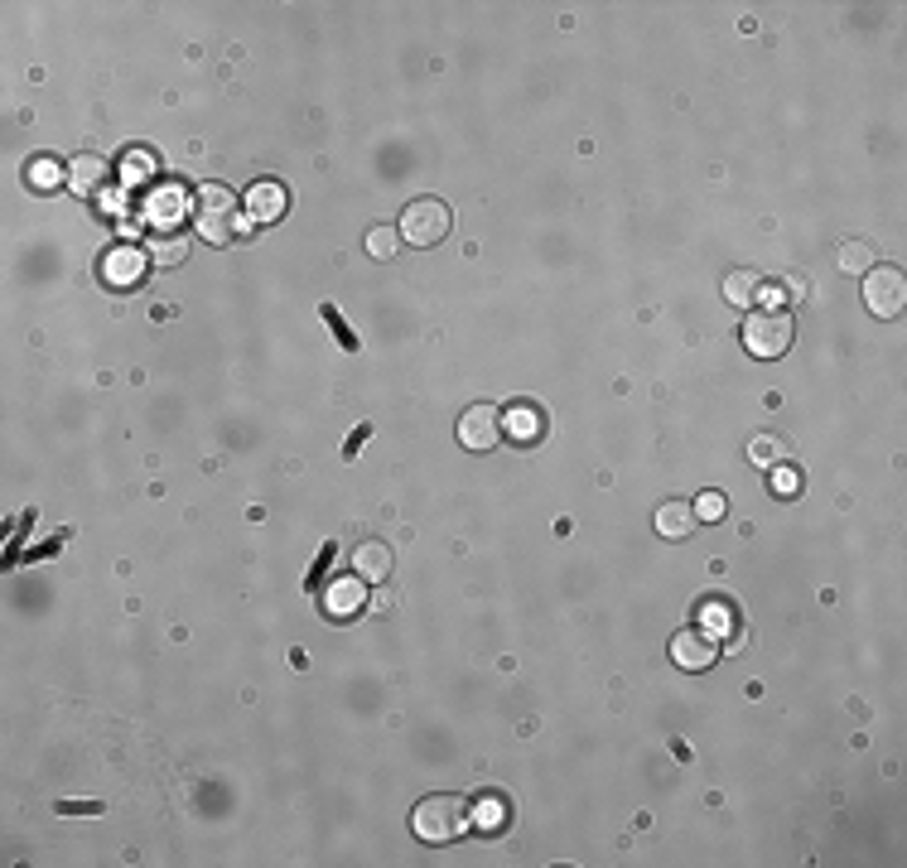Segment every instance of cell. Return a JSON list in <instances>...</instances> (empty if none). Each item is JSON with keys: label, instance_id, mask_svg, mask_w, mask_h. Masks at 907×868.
I'll return each instance as SVG.
<instances>
[{"label": "cell", "instance_id": "6da1fadb", "mask_svg": "<svg viewBox=\"0 0 907 868\" xmlns=\"http://www.w3.org/2000/svg\"><path fill=\"white\" fill-rule=\"evenodd\" d=\"M193 198H198V203H193V227H198V237H203V242L227 246V242H237V237L247 232V208L232 198V189H222V184H203Z\"/></svg>", "mask_w": 907, "mask_h": 868}, {"label": "cell", "instance_id": "7a4b0ae2", "mask_svg": "<svg viewBox=\"0 0 907 868\" xmlns=\"http://www.w3.org/2000/svg\"><path fill=\"white\" fill-rule=\"evenodd\" d=\"M468 825H473V811H468L464 796H425V801H415V811H411V830L425 844L459 840Z\"/></svg>", "mask_w": 907, "mask_h": 868}, {"label": "cell", "instance_id": "3957f363", "mask_svg": "<svg viewBox=\"0 0 907 868\" xmlns=\"http://www.w3.org/2000/svg\"><path fill=\"white\" fill-rule=\"evenodd\" d=\"M792 338H797V324H792L787 309H758L753 319H743V348L753 357H763V362L787 357Z\"/></svg>", "mask_w": 907, "mask_h": 868}, {"label": "cell", "instance_id": "277c9868", "mask_svg": "<svg viewBox=\"0 0 907 868\" xmlns=\"http://www.w3.org/2000/svg\"><path fill=\"white\" fill-rule=\"evenodd\" d=\"M449 232H454L449 203H440V198H415V203H406V213H401V242L440 246Z\"/></svg>", "mask_w": 907, "mask_h": 868}, {"label": "cell", "instance_id": "5b68a950", "mask_svg": "<svg viewBox=\"0 0 907 868\" xmlns=\"http://www.w3.org/2000/svg\"><path fill=\"white\" fill-rule=\"evenodd\" d=\"M864 304L874 319H898L907 304V280L898 266H869L864 271Z\"/></svg>", "mask_w": 907, "mask_h": 868}, {"label": "cell", "instance_id": "8992f818", "mask_svg": "<svg viewBox=\"0 0 907 868\" xmlns=\"http://www.w3.org/2000/svg\"><path fill=\"white\" fill-rule=\"evenodd\" d=\"M497 439H502V410L493 401H478L459 415V444L473 449V454H488Z\"/></svg>", "mask_w": 907, "mask_h": 868}, {"label": "cell", "instance_id": "52a82bcc", "mask_svg": "<svg viewBox=\"0 0 907 868\" xmlns=\"http://www.w3.org/2000/svg\"><path fill=\"white\" fill-rule=\"evenodd\" d=\"M671 661L681 666V671H710L719 661V642L705 632V627H681L676 637H671Z\"/></svg>", "mask_w": 907, "mask_h": 868}, {"label": "cell", "instance_id": "ba28073f", "mask_svg": "<svg viewBox=\"0 0 907 868\" xmlns=\"http://www.w3.org/2000/svg\"><path fill=\"white\" fill-rule=\"evenodd\" d=\"M145 266H150V251L121 242V246H111L107 256H102V280H107L111 290H131V285L145 280Z\"/></svg>", "mask_w": 907, "mask_h": 868}, {"label": "cell", "instance_id": "9c48e42d", "mask_svg": "<svg viewBox=\"0 0 907 868\" xmlns=\"http://www.w3.org/2000/svg\"><path fill=\"white\" fill-rule=\"evenodd\" d=\"M242 208H247V222H280L285 217V208H290V193H285V184L280 179H256L247 189V198H242Z\"/></svg>", "mask_w": 907, "mask_h": 868}, {"label": "cell", "instance_id": "30bf717a", "mask_svg": "<svg viewBox=\"0 0 907 868\" xmlns=\"http://www.w3.org/2000/svg\"><path fill=\"white\" fill-rule=\"evenodd\" d=\"M362 584H367V579H358V574H343V579L324 584V589H319L324 613H329V618H358L362 603H367V589H362Z\"/></svg>", "mask_w": 907, "mask_h": 868}, {"label": "cell", "instance_id": "8fae6325", "mask_svg": "<svg viewBox=\"0 0 907 868\" xmlns=\"http://www.w3.org/2000/svg\"><path fill=\"white\" fill-rule=\"evenodd\" d=\"M502 434L517 439V444H536V439L546 434V415H541L536 406H526V401H517V406L502 410Z\"/></svg>", "mask_w": 907, "mask_h": 868}, {"label": "cell", "instance_id": "7c38bea8", "mask_svg": "<svg viewBox=\"0 0 907 868\" xmlns=\"http://www.w3.org/2000/svg\"><path fill=\"white\" fill-rule=\"evenodd\" d=\"M107 184V160L102 155H73L68 160V189L73 193H97Z\"/></svg>", "mask_w": 907, "mask_h": 868}, {"label": "cell", "instance_id": "4fadbf2b", "mask_svg": "<svg viewBox=\"0 0 907 868\" xmlns=\"http://www.w3.org/2000/svg\"><path fill=\"white\" fill-rule=\"evenodd\" d=\"M353 565H358V579L382 584L386 574H391V550H386L382 541H362L358 550H353Z\"/></svg>", "mask_w": 907, "mask_h": 868}, {"label": "cell", "instance_id": "5bb4252c", "mask_svg": "<svg viewBox=\"0 0 907 868\" xmlns=\"http://www.w3.org/2000/svg\"><path fill=\"white\" fill-rule=\"evenodd\" d=\"M690 531H695V512H690L686 502H661L657 507V536H666V541H686Z\"/></svg>", "mask_w": 907, "mask_h": 868}, {"label": "cell", "instance_id": "9a60e30c", "mask_svg": "<svg viewBox=\"0 0 907 868\" xmlns=\"http://www.w3.org/2000/svg\"><path fill=\"white\" fill-rule=\"evenodd\" d=\"M724 299L734 304V309H753L758 299H763V275L758 271H734L724 280Z\"/></svg>", "mask_w": 907, "mask_h": 868}, {"label": "cell", "instance_id": "2e32d148", "mask_svg": "<svg viewBox=\"0 0 907 868\" xmlns=\"http://www.w3.org/2000/svg\"><path fill=\"white\" fill-rule=\"evenodd\" d=\"M25 184H29V189H39V193L58 189V184H68V164H58V160H49V155H39V160L25 164Z\"/></svg>", "mask_w": 907, "mask_h": 868}, {"label": "cell", "instance_id": "e0dca14e", "mask_svg": "<svg viewBox=\"0 0 907 868\" xmlns=\"http://www.w3.org/2000/svg\"><path fill=\"white\" fill-rule=\"evenodd\" d=\"M468 811H473V806H468ZM473 830L502 835V830H507V801H502V796H483L478 811H473Z\"/></svg>", "mask_w": 907, "mask_h": 868}, {"label": "cell", "instance_id": "ac0fdd59", "mask_svg": "<svg viewBox=\"0 0 907 868\" xmlns=\"http://www.w3.org/2000/svg\"><path fill=\"white\" fill-rule=\"evenodd\" d=\"M396 251H401V227H372V232H367V256L391 261Z\"/></svg>", "mask_w": 907, "mask_h": 868}, {"label": "cell", "instance_id": "d6986e66", "mask_svg": "<svg viewBox=\"0 0 907 868\" xmlns=\"http://www.w3.org/2000/svg\"><path fill=\"white\" fill-rule=\"evenodd\" d=\"M700 623H705V632H710V637H719V632H734V608H729V603H719V598H710V603L700 608Z\"/></svg>", "mask_w": 907, "mask_h": 868}, {"label": "cell", "instance_id": "ffe728a7", "mask_svg": "<svg viewBox=\"0 0 907 868\" xmlns=\"http://www.w3.org/2000/svg\"><path fill=\"white\" fill-rule=\"evenodd\" d=\"M835 261H840V271H869V261H874V251H869V242H840V251H835Z\"/></svg>", "mask_w": 907, "mask_h": 868}, {"label": "cell", "instance_id": "44dd1931", "mask_svg": "<svg viewBox=\"0 0 907 868\" xmlns=\"http://www.w3.org/2000/svg\"><path fill=\"white\" fill-rule=\"evenodd\" d=\"M782 454H787V444L777 439V434H758L753 444H748V459L763 463V468H772V463H782Z\"/></svg>", "mask_w": 907, "mask_h": 868}, {"label": "cell", "instance_id": "7402d4cb", "mask_svg": "<svg viewBox=\"0 0 907 868\" xmlns=\"http://www.w3.org/2000/svg\"><path fill=\"white\" fill-rule=\"evenodd\" d=\"M184 251H189V242H179V237L160 232V237L150 242V261H160V266H179V261H184Z\"/></svg>", "mask_w": 907, "mask_h": 868}, {"label": "cell", "instance_id": "603a6c76", "mask_svg": "<svg viewBox=\"0 0 907 868\" xmlns=\"http://www.w3.org/2000/svg\"><path fill=\"white\" fill-rule=\"evenodd\" d=\"M174 217H184V193L179 189H165L160 198H155V208H150V222H174Z\"/></svg>", "mask_w": 907, "mask_h": 868}, {"label": "cell", "instance_id": "cb8c5ba5", "mask_svg": "<svg viewBox=\"0 0 907 868\" xmlns=\"http://www.w3.org/2000/svg\"><path fill=\"white\" fill-rule=\"evenodd\" d=\"M690 512H695V521H724V492H700L695 502H690Z\"/></svg>", "mask_w": 907, "mask_h": 868}, {"label": "cell", "instance_id": "d4e9b609", "mask_svg": "<svg viewBox=\"0 0 907 868\" xmlns=\"http://www.w3.org/2000/svg\"><path fill=\"white\" fill-rule=\"evenodd\" d=\"M140 179H145V184L155 179V155H150V150H145V155L131 150V155H126V184H140Z\"/></svg>", "mask_w": 907, "mask_h": 868}, {"label": "cell", "instance_id": "484cf974", "mask_svg": "<svg viewBox=\"0 0 907 868\" xmlns=\"http://www.w3.org/2000/svg\"><path fill=\"white\" fill-rule=\"evenodd\" d=\"M772 492H777V497H797L801 473L797 468H787V463H772Z\"/></svg>", "mask_w": 907, "mask_h": 868}, {"label": "cell", "instance_id": "4316f807", "mask_svg": "<svg viewBox=\"0 0 907 868\" xmlns=\"http://www.w3.org/2000/svg\"><path fill=\"white\" fill-rule=\"evenodd\" d=\"M324 324L333 328V338H338V343H343V348H348V353H358V333H353V328L343 324V314H338V309H333V304H324Z\"/></svg>", "mask_w": 907, "mask_h": 868}, {"label": "cell", "instance_id": "83f0119b", "mask_svg": "<svg viewBox=\"0 0 907 868\" xmlns=\"http://www.w3.org/2000/svg\"><path fill=\"white\" fill-rule=\"evenodd\" d=\"M58 811H63V815H97L102 806H92V801H73V806H68V801H63Z\"/></svg>", "mask_w": 907, "mask_h": 868}, {"label": "cell", "instance_id": "f1b7e54d", "mask_svg": "<svg viewBox=\"0 0 907 868\" xmlns=\"http://www.w3.org/2000/svg\"><path fill=\"white\" fill-rule=\"evenodd\" d=\"M367 434H372V430H367V425H358V430H353V439H348V449H343V454H348V459H353V454H358V444H362V439H367Z\"/></svg>", "mask_w": 907, "mask_h": 868}]
</instances>
